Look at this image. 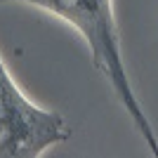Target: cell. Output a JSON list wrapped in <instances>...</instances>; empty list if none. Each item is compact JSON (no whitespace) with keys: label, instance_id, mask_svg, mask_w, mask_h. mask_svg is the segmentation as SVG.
<instances>
[{"label":"cell","instance_id":"1","mask_svg":"<svg viewBox=\"0 0 158 158\" xmlns=\"http://www.w3.org/2000/svg\"><path fill=\"white\" fill-rule=\"evenodd\" d=\"M2 2L35 5L40 10H47V12L61 17L64 21H69L78 28L80 35L85 38L87 47H90L94 69H99L109 78L111 87L116 90V94L120 99V104L125 106V111L135 120L139 135L149 144L151 153L158 158L156 135H153L137 97L132 92L125 66H123V57H120V47H118V26H116V19H113L111 0H0V5Z\"/></svg>","mask_w":158,"mask_h":158},{"label":"cell","instance_id":"2","mask_svg":"<svg viewBox=\"0 0 158 158\" xmlns=\"http://www.w3.org/2000/svg\"><path fill=\"white\" fill-rule=\"evenodd\" d=\"M69 135L66 120L33 104L0 61V158H35Z\"/></svg>","mask_w":158,"mask_h":158}]
</instances>
